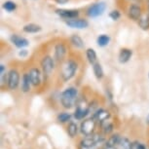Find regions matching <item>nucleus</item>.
Listing matches in <instances>:
<instances>
[{
	"label": "nucleus",
	"instance_id": "obj_1",
	"mask_svg": "<svg viewBox=\"0 0 149 149\" xmlns=\"http://www.w3.org/2000/svg\"><path fill=\"white\" fill-rule=\"evenodd\" d=\"M77 97V90L75 88H67L65 91L63 92L61 97V102L63 107L70 108L74 104L75 100Z\"/></svg>",
	"mask_w": 149,
	"mask_h": 149
},
{
	"label": "nucleus",
	"instance_id": "obj_2",
	"mask_svg": "<svg viewBox=\"0 0 149 149\" xmlns=\"http://www.w3.org/2000/svg\"><path fill=\"white\" fill-rule=\"evenodd\" d=\"M77 70V63L74 61H68L63 65L61 76L64 81H68L75 75V72Z\"/></svg>",
	"mask_w": 149,
	"mask_h": 149
},
{
	"label": "nucleus",
	"instance_id": "obj_3",
	"mask_svg": "<svg viewBox=\"0 0 149 149\" xmlns=\"http://www.w3.org/2000/svg\"><path fill=\"white\" fill-rule=\"evenodd\" d=\"M105 8H106V5H105L104 2L95 3L94 5H92V6L88 9L87 14H88V16L91 17V18H95V17L102 15L103 12H104V10H105Z\"/></svg>",
	"mask_w": 149,
	"mask_h": 149
},
{
	"label": "nucleus",
	"instance_id": "obj_4",
	"mask_svg": "<svg viewBox=\"0 0 149 149\" xmlns=\"http://www.w3.org/2000/svg\"><path fill=\"white\" fill-rule=\"evenodd\" d=\"M95 121L94 118L87 119L81 124V133L87 136H91L95 130Z\"/></svg>",
	"mask_w": 149,
	"mask_h": 149
},
{
	"label": "nucleus",
	"instance_id": "obj_5",
	"mask_svg": "<svg viewBox=\"0 0 149 149\" xmlns=\"http://www.w3.org/2000/svg\"><path fill=\"white\" fill-rule=\"evenodd\" d=\"M103 136H98V134H95V136H88V137H86L85 139H83L81 141V144L85 145V146H92V147H95L98 144H100L102 142H103Z\"/></svg>",
	"mask_w": 149,
	"mask_h": 149
},
{
	"label": "nucleus",
	"instance_id": "obj_6",
	"mask_svg": "<svg viewBox=\"0 0 149 149\" xmlns=\"http://www.w3.org/2000/svg\"><path fill=\"white\" fill-rule=\"evenodd\" d=\"M19 72L15 69L10 70L9 74H8V86L11 90L17 89V87L19 86Z\"/></svg>",
	"mask_w": 149,
	"mask_h": 149
},
{
	"label": "nucleus",
	"instance_id": "obj_7",
	"mask_svg": "<svg viewBox=\"0 0 149 149\" xmlns=\"http://www.w3.org/2000/svg\"><path fill=\"white\" fill-rule=\"evenodd\" d=\"M41 66L43 69V73L46 76H49L51 74L52 70L54 69V61L51 57L47 56V57L43 58V60L41 61Z\"/></svg>",
	"mask_w": 149,
	"mask_h": 149
},
{
	"label": "nucleus",
	"instance_id": "obj_8",
	"mask_svg": "<svg viewBox=\"0 0 149 149\" xmlns=\"http://www.w3.org/2000/svg\"><path fill=\"white\" fill-rule=\"evenodd\" d=\"M66 24L72 29H86L88 26V22L82 19H70L68 21H66Z\"/></svg>",
	"mask_w": 149,
	"mask_h": 149
},
{
	"label": "nucleus",
	"instance_id": "obj_9",
	"mask_svg": "<svg viewBox=\"0 0 149 149\" xmlns=\"http://www.w3.org/2000/svg\"><path fill=\"white\" fill-rule=\"evenodd\" d=\"M56 13L64 19H76L79 13L77 10H65V9H58Z\"/></svg>",
	"mask_w": 149,
	"mask_h": 149
},
{
	"label": "nucleus",
	"instance_id": "obj_10",
	"mask_svg": "<svg viewBox=\"0 0 149 149\" xmlns=\"http://www.w3.org/2000/svg\"><path fill=\"white\" fill-rule=\"evenodd\" d=\"M129 17L134 21L139 19V18L141 17V9H140L139 5L134 4L130 6V8H129Z\"/></svg>",
	"mask_w": 149,
	"mask_h": 149
},
{
	"label": "nucleus",
	"instance_id": "obj_11",
	"mask_svg": "<svg viewBox=\"0 0 149 149\" xmlns=\"http://www.w3.org/2000/svg\"><path fill=\"white\" fill-rule=\"evenodd\" d=\"M30 81H31V84L33 86H38L41 82V74L39 69L37 68H32L29 73Z\"/></svg>",
	"mask_w": 149,
	"mask_h": 149
},
{
	"label": "nucleus",
	"instance_id": "obj_12",
	"mask_svg": "<svg viewBox=\"0 0 149 149\" xmlns=\"http://www.w3.org/2000/svg\"><path fill=\"white\" fill-rule=\"evenodd\" d=\"M11 41L13 42L15 46L19 47V48H24L29 45V40H27V39L21 37V36L16 35V34L11 36Z\"/></svg>",
	"mask_w": 149,
	"mask_h": 149
},
{
	"label": "nucleus",
	"instance_id": "obj_13",
	"mask_svg": "<svg viewBox=\"0 0 149 149\" xmlns=\"http://www.w3.org/2000/svg\"><path fill=\"white\" fill-rule=\"evenodd\" d=\"M66 54V48L63 44L58 43L55 47V57L58 61L63 60Z\"/></svg>",
	"mask_w": 149,
	"mask_h": 149
},
{
	"label": "nucleus",
	"instance_id": "obj_14",
	"mask_svg": "<svg viewBox=\"0 0 149 149\" xmlns=\"http://www.w3.org/2000/svg\"><path fill=\"white\" fill-rule=\"evenodd\" d=\"M109 117H110V114H109V112L103 110V109H100V110H97V112H95L93 118H94L95 120L97 119L100 124H102L103 122L107 121V119H108Z\"/></svg>",
	"mask_w": 149,
	"mask_h": 149
},
{
	"label": "nucleus",
	"instance_id": "obj_15",
	"mask_svg": "<svg viewBox=\"0 0 149 149\" xmlns=\"http://www.w3.org/2000/svg\"><path fill=\"white\" fill-rule=\"evenodd\" d=\"M133 55V52L130 49H122L119 54V61L121 63H125L130 61V58Z\"/></svg>",
	"mask_w": 149,
	"mask_h": 149
},
{
	"label": "nucleus",
	"instance_id": "obj_16",
	"mask_svg": "<svg viewBox=\"0 0 149 149\" xmlns=\"http://www.w3.org/2000/svg\"><path fill=\"white\" fill-rule=\"evenodd\" d=\"M41 30V26L35 24H29L24 26V31L27 33H36Z\"/></svg>",
	"mask_w": 149,
	"mask_h": 149
},
{
	"label": "nucleus",
	"instance_id": "obj_17",
	"mask_svg": "<svg viewBox=\"0 0 149 149\" xmlns=\"http://www.w3.org/2000/svg\"><path fill=\"white\" fill-rule=\"evenodd\" d=\"M30 84H31V81H30L29 75V74H24V77H22V90L24 93L29 92L30 90Z\"/></svg>",
	"mask_w": 149,
	"mask_h": 149
},
{
	"label": "nucleus",
	"instance_id": "obj_18",
	"mask_svg": "<svg viewBox=\"0 0 149 149\" xmlns=\"http://www.w3.org/2000/svg\"><path fill=\"white\" fill-rule=\"evenodd\" d=\"M89 108H81V107H77V109L74 112V117L76 118L77 120H81L83 119L84 117H86L87 115L89 114Z\"/></svg>",
	"mask_w": 149,
	"mask_h": 149
},
{
	"label": "nucleus",
	"instance_id": "obj_19",
	"mask_svg": "<svg viewBox=\"0 0 149 149\" xmlns=\"http://www.w3.org/2000/svg\"><path fill=\"white\" fill-rule=\"evenodd\" d=\"M139 24L142 29H149V15H143L139 19Z\"/></svg>",
	"mask_w": 149,
	"mask_h": 149
},
{
	"label": "nucleus",
	"instance_id": "obj_20",
	"mask_svg": "<svg viewBox=\"0 0 149 149\" xmlns=\"http://www.w3.org/2000/svg\"><path fill=\"white\" fill-rule=\"evenodd\" d=\"M93 69H94V73L95 75V77L97 79H102V76H103V70H102V67L98 63H95L93 64Z\"/></svg>",
	"mask_w": 149,
	"mask_h": 149
},
{
	"label": "nucleus",
	"instance_id": "obj_21",
	"mask_svg": "<svg viewBox=\"0 0 149 149\" xmlns=\"http://www.w3.org/2000/svg\"><path fill=\"white\" fill-rule=\"evenodd\" d=\"M70 41L73 46H75L76 48H83L84 47V42L82 40V38L78 35H73L70 38Z\"/></svg>",
	"mask_w": 149,
	"mask_h": 149
},
{
	"label": "nucleus",
	"instance_id": "obj_22",
	"mask_svg": "<svg viewBox=\"0 0 149 149\" xmlns=\"http://www.w3.org/2000/svg\"><path fill=\"white\" fill-rule=\"evenodd\" d=\"M87 58H88V61H90V63L94 64L97 63V54H95L94 49H88L86 52Z\"/></svg>",
	"mask_w": 149,
	"mask_h": 149
},
{
	"label": "nucleus",
	"instance_id": "obj_23",
	"mask_svg": "<svg viewBox=\"0 0 149 149\" xmlns=\"http://www.w3.org/2000/svg\"><path fill=\"white\" fill-rule=\"evenodd\" d=\"M109 41H110V38H109L108 35L102 34L98 36V38H97V45L100 47H104L106 45H108Z\"/></svg>",
	"mask_w": 149,
	"mask_h": 149
},
{
	"label": "nucleus",
	"instance_id": "obj_24",
	"mask_svg": "<svg viewBox=\"0 0 149 149\" xmlns=\"http://www.w3.org/2000/svg\"><path fill=\"white\" fill-rule=\"evenodd\" d=\"M78 132V128H77V125L75 123H70L67 127V133H68L69 136L70 137H74L76 136Z\"/></svg>",
	"mask_w": 149,
	"mask_h": 149
},
{
	"label": "nucleus",
	"instance_id": "obj_25",
	"mask_svg": "<svg viewBox=\"0 0 149 149\" xmlns=\"http://www.w3.org/2000/svg\"><path fill=\"white\" fill-rule=\"evenodd\" d=\"M118 145H119L120 149H132V143L130 142V140L128 139H125V137L120 139Z\"/></svg>",
	"mask_w": 149,
	"mask_h": 149
},
{
	"label": "nucleus",
	"instance_id": "obj_26",
	"mask_svg": "<svg viewBox=\"0 0 149 149\" xmlns=\"http://www.w3.org/2000/svg\"><path fill=\"white\" fill-rule=\"evenodd\" d=\"M3 8L7 12H13V11L16 9V4L14 3L13 1H6V2H4Z\"/></svg>",
	"mask_w": 149,
	"mask_h": 149
},
{
	"label": "nucleus",
	"instance_id": "obj_27",
	"mask_svg": "<svg viewBox=\"0 0 149 149\" xmlns=\"http://www.w3.org/2000/svg\"><path fill=\"white\" fill-rule=\"evenodd\" d=\"M120 139H121L120 136H118V134H115V136H112L110 139L107 140L106 143L109 145H112V146H116V145H118V143H119Z\"/></svg>",
	"mask_w": 149,
	"mask_h": 149
},
{
	"label": "nucleus",
	"instance_id": "obj_28",
	"mask_svg": "<svg viewBox=\"0 0 149 149\" xmlns=\"http://www.w3.org/2000/svg\"><path fill=\"white\" fill-rule=\"evenodd\" d=\"M70 118H71V116H70L69 113H61L60 115H58V119L61 123H65V122H67V121L70 120Z\"/></svg>",
	"mask_w": 149,
	"mask_h": 149
},
{
	"label": "nucleus",
	"instance_id": "obj_29",
	"mask_svg": "<svg viewBox=\"0 0 149 149\" xmlns=\"http://www.w3.org/2000/svg\"><path fill=\"white\" fill-rule=\"evenodd\" d=\"M102 126L103 127V129H104V133L105 134H109V133H111V132L113 131V125H112L111 123H107L106 125H104V124H102Z\"/></svg>",
	"mask_w": 149,
	"mask_h": 149
},
{
	"label": "nucleus",
	"instance_id": "obj_30",
	"mask_svg": "<svg viewBox=\"0 0 149 149\" xmlns=\"http://www.w3.org/2000/svg\"><path fill=\"white\" fill-rule=\"evenodd\" d=\"M109 16H110V18L113 19V21H117V19L120 18V13H119V11L115 10V11H112Z\"/></svg>",
	"mask_w": 149,
	"mask_h": 149
},
{
	"label": "nucleus",
	"instance_id": "obj_31",
	"mask_svg": "<svg viewBox=\"0 0 149 149\" xmlns=\"http://www.w3.org/2000/svg\"><path fill=\"white\" fill-rule=\"evenodd\" d=\"M132 149H146V148L144 145L141 144V143L136 141V142L132 143Z\"/></svg>",
	"mask_w": 149,
	"mask_h": 149
},
{
	"label": "nucleus",
	"instance_id": "obj_32",
	"mask_svg": "<svg viewBox=\"0 0 149 149\" xmlns=\"http://www.w3.org/2000/svg\"><path fill=\"white\" fill-rule=\"evenodd\" d=\"M103 149H116V146H112V145H109L107 143H105L104 144V147Z\"/></svg>",
	"mask_w": 149,
	"mask_h": 149
},
{
	"label": "nucleus",
	"instance_id": "obj_33",
	"mask_svg": "<svg viewBox=\"0 0 149 149\" xmlns=\"http://www.w3.org/2000/svg\"><path fill=\"white\" fill-rule=\"evenodd\" d=\"M56 2L58 4H65L68 2V0H56Z\"/></svg>",
	"mask_w": 149,
	"mask_h": 149
},
{
	"label": "nucleus",
	"instance_id": "obj_34",
	"mask_svg": "<svg viewBox=\"0 0 149 149\" xmlns=\"http://www.w3.org/2000/svg\"><path fill=\"white\" fill-rule=\"evenodd\" d=\"M80 149H95V147H92V146H85V145H80Z\"/></svg>",
	"mask_w": 149,
	"mask_h": 149
},
{
	"label": "nucleus",
	"instance_id": "obj_35",
	"mask_svg": "<svg viewBox=\"0 0 149 149\" xmlns=\"http://www.w3.org/2000/svg\"><path fill=\"white\" fill-rule=\"evenodd\" d=\"M26 55H27V52L26 50H22V52H19V56H21V57H26Z\"/></svg>",
	"mask_w": 149,
	"mask_h": 149
},
{
	"label": "nucleus",
	"instance_id": "obj_36",
	"mask_svg": "<svg viewBox=\"0 0 149 149\" xmlns=\"http://www.w3.org/2000/svg\"><path fill=\"white\" fill-rule=\"evenodd\" d=\"M146 123H147L148 125H149V114L147 115V117H146Z\"/></svg>",
	"mask_w": 149,
	"mask_h": 149
},
{
	"label": "nucleus",
	"instance_id": "obj_37",
	"mask_svg": "<svg viewBox=\"0 0 149 149\" xmlns=\"http://www.w3.org/2000/svg\"><path fill=\"white\" fill-rule=\"evenodd\" d=\"M148 12H149V3H148Z\"/></svg>",
	"mask_w": 149,
	"mask_h": 149
}]
</instances>
